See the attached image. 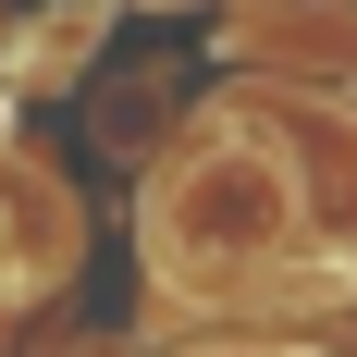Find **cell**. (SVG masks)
I'll use <instances>...</instances> for the list:
<instances>
[{"label": "cell", "mask_w": 357, "mask_h": 357, "mask_svg": "<svg viewBox=\"0 0 357 357\" xmlns=\"http://www.w3.org/2000/svg\"><path fill=\"white\" fill-rule=\"evenodd\" d=\"M148 234H160L173 271H197V259H222V271H234V259H271V247L296 234V173H284L259 136H210V148L173 160Z\"/></svg>", "instance_id": "cell-1"}, {"label": "cell", "mask_w": 357, "mask_h": 357, "mask_svg": "<svg viewBox=\"0 0 357 357\" xmlns=\"http://www.w3.org/2000/svg\"><path fill=\"white\" fill-rule=\"evenodd\" d=\"M74 271V210H62V173L37 160H0V296H37Z\"/></svg>", "instance_id": "cell-2"}, {"label": "cell", "mask_w": 357, "mask_h": 357, "mask_svg": "<svg viewBox=\"0 0 357 357\" xmlns=\"http://www.w3.org/2000/svg\"><path fill=\"white\" fill-rule=\"evenodd\" d=\"M99 37H111V0H62V13L13 25L0 50H13V74H25V86H74V74L99 62Z\"/></svg>", "instance_id": "cell-3"}]
</instances>
